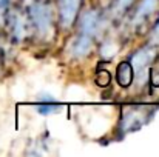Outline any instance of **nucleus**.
Here are the masks:
<instances>
[{"mask_svg":"<svg viewBox=\"0 0 159 157\" xmlns=\"http://www.w3.org/2000/svg\"><path fill=\"white\" fill-rule=\"evenodd\" d=\"M28 22L40 39L50 37L54 29V9L50 0H34L28 9Z\"/></svg>","mask_w":159,"mask_h":157,"instance_id":"1","label":"nucleus"},{"mask_svg":"<svg viewBox=\"0 0 159 157\" xmlns=\"http://www.w3.org/2000/svg\"><path fill=\"white\" fill-rule=\"evenodd\" d=\"M80 15V14H79ZM105 20L99 9H88L80 15L79 20V33L96 39L104 29Z\"/></svg>","mask_w":159,"mask_h":157,"instance_id":"2","label":"nucleus"},{"mask_svg":"<svg viewBox=\"0 0 159 157\" xmlns=\"http://www.w3.org/2000/svg\"><path fill=\"white\" fill-rule=\"evenodd\" d=\"M84 0H57V12L59 22L63 28H70L76 23Z\"/></svg>","mask_w":159,"mask_h":157,"instance_id":"3","label":"nucleus"},{"mask_svg":"<svg viewBox=\"0 0 159 157\" xmlns=\"http://www.w3.org/2000/svg\"><path fill=\"white\" fill-rule=\"evenodd\" d=\"M147 119H148V116L145 114V109H141V108L133 106L128 111H124L122 112V117H120V131L122 133L134 131V129L141 128Z\"/></svg>","mask_w":159,"mask_h":157,"instance_id":"4","label":"nucleus"},{"mask_svg":"<svg viewBox=\"0 0 159 157\" xmlns=\"http://www.w3.org/2000/svg\"><path fill=\"white\" fill-rule=\"evenodd\" d=\"M155 55H156L155 48H152V46L148 45V46H142V48H139L138 51L130 57L128 62L131 63L134 72H142V71L147 69V66L153 62Z\"/></svg>","mask_w":159,"mask_h":157,"instance_id":"5","label":"nucleus"},{"mask_svg":"<svg viewBox=\"0 0 159 157\" xmlns=\"http://www.w3.org/2000/svg\"><path fill=\"white\" fill-rule=\"evenodd\" d=\"M159 8V0H141L131 14V23L141 25L150 15H153Z\"/></svg>","mask_w":159,"mask_h":157,"instance_id":"6","label":"nucleus"},{"mask_svg":"<svg viewBox=\"0 0 159 157\" xmlns=\"http://www.w3.org/2000/svg\"><path fill=\"white\" fill-rule=\"evenodd\" d=\"M93 43H94L93 37L79 33V36L71 43V55L74 59H85L93 50Z\"/></svg>","mask_w":159,"mask_h":157,"instance_id":"7","label":"nucleus"},{"mask_svg":"<svg viewBox=\"0 0 159 157\" xmlns=\"http://www.w3.org/2000/svg\"><path fill=\"white\" fill-rule=\"evenodd\" d=\"M134 79V69L128 60H122L117 68H116V82L120 88H128L131 86Z\"/></svg>","mask_w":159,"mask_h":157,"instance_id":"8","label":"nucleus"},{"mask_svg":"<svg viewBox=\"0 0 159 157\" xmlns=\"http://www.w3.org/2000/svg\"><path fill=\"white\" fill-rule=\"evenodd\" d=\"M36 108H37V111L40 114L48 116V114H53V112H56L59 109V102L50 94H42L39 102L36 103Z\"/></svg>","mask_w":159,"mask_h":157,"instance_id":"9","label":"nucleus"},{"mask_svg":"<svg viewBox=\"0 0 159 157\" xmlns=\"http://www.w3.org/2000/svg\"><path fill=\"white\" fill-rule=\"evenodd\" d=\"M136 0H114L113 6H111V11L116 14V15H122L124 12L128 11L130 6H133Z\"/></svg>","mask_w":159,"mask_h":157,"instance_id":"10","label":"nucleus"},{"mask_svg":"<svg viewBox=\"0 0 159 157\" xmlns=\"http://www.w3.org/2000/svg\"><path fill=\"white\" fill-rule=\"evenodd\" d=\"M94 82L99 86H108L110 82H111V76H110V72L107 69H99L96 72V76H94Z\"/></svg>","mask_w":159,"mask_h":157,"instance_id":"11","label":"nucleus"},{"mask_svg":"<svg viewBox=\"0 0 159 157\" xmlns=\"http://www.w3.org/2000/svg\"><path fill=\"white\" fill-rule=\"evenodd\" d=\"M9 6H11V0H0V26H3L6 23Z\"/></svg>","mask_w":159,"mask_h":157,"instance_id":"12","label":"nucleus"},{"mask_svg":"<svg viewBox=\"0 0 159 157\" xmlns=\"http://www.w3.org/2000/svg\"><path fill=\"white\" fill-rule=\"evenodd\" d=\"M150 83L153 86H159V68H153L150 71Z\"/></svg>","mask_w":159,"mask_h":157,"instance_id":"13","label":"nucleus"},{"mask_svg":"<svg viewBox=\"0 0 159 157\" xmlns=\"http://www.w3.org/2000/svg\"><path fill=\"white\" fill-rule=\"evenodd\" d=\"M153 36L159 37V19L156 20V25H155V29H153Z\"/></svg>","mask_w":159,"mask_h":157,"instance_id":"14","label":"nucleus"}]
</instances>
